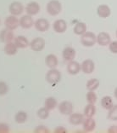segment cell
<instances>
[{"label": "cell", "instance_id": "cell-28", "mask_svg": "<svg viewBox=\"0 0 117 133\" xmlns=\"http://www.w3.org/2000/svg\"><path fill=\"white\" fill-rule=\"evenodd\" d=\"M87 89L88 90H92L94 91L95 90H97L99 86V80L97 79V78H92V79L88 80L87 82Z\"/></svg>", "mask_w": 117, "mask_h": 133}, {"label": "cell", "instance_id": "cell-2", "mask_svg": "<svg viewBox=\"0 0 117 133\" xmlns=\"http://www.w3.org/2000/svg\"><path fill=\"white\" fill-rule=\"evenodd\" d=\"M46 79L50 84L56 85L61 79L60 72L55 68H50V70L46 74Z\"/></svg>", "mask_w": 117, "mask_h": 133}, {"label": "cell", "instance_id": "cell-37", "mask_svg": "<svg viewBox=\"0 0 117 133\" xmlns=\"http://www.w3.org/2000/svg\"><path fill=\"white\" fill-rule=\"evenodd\" d=\"M109 133H117V125H112L111 127L108 130Z\"/></svg>", "mask_w": 117, "mask_h": 133}, {"label": "cell", "instance_id": "cell-10", "mask_svg": "<svg viewBox=\"0 0 117 133\" xmlns=\"http://www.w3.org/2000/svg\"><path fill=\"white\" fill-rule=\"evenodd\" d=\"M81 65H82V70L84 74H90L94 71L95 64H94V62L92 60L87 59Z\"/></svg>", "mask_w": 117, "mask_h": 133}, {"label": "cell", "instance_id": "cell-1", "mask_svg": "<svg viewBox=\"0 0 117 133\" xmlns=\"http://www.w3.org/2000/svg\"><path fill=\"white\" fill-rule=\"evenodd\" d=\"M97 42V36L92 32H86L81 37V43L86 47H92Z\"/></svg>", "mask_w": 117, "mask_h": 133}, {"label": "cell", "instance_id": "cell-36", "mask_svg": "<svg viewBox=\"0 0 117 133\" xmlns=\"http://www.w3.org/2000/svg\"><path fill=\"white\" fill-rule=\"evenodd\" d=\"M54 132L55 133H65V132H67V130L64 127H62V126H59V127L56 128L54 130Z\"/></svg>", "mask_w": 117, "mask_h": 133}, {"label": "cell", "instance_id": "cell-5", "mask_svg": "<svg viewBox=\"0 0 117 133\" xmlns=\"http://www.w3.org/2000/svg\"><path fill=\"white\" fill-rule=\"evenodd\" d=\"M13 39H14V34L13 32V30L5 28L0 32V40L2 42L9 43V42H11Z\"/></svg>", "mask_w": 117, "mask_h": 133}, {"label": "cell", "instance_id": "cell-15", "mask_svg": "<svg viewBox=\"0 0 117 133\" xmlns=\"http://www.w3.org/2000/svg\"><path fill=\"white\" fill-rule=\"evenodd\" d=\"M97 42L98 44L101 45V46H106V45H109L110 43V34L105 32H102L100 33H98V35L97 36Z\"/></svg>", "mask_w": 117, "mask_h": 133}, {"label": "cell", "instance_id": "cell-13", "mask_svg": "<svg viewBox=\"0 0 117 133\" xmlns=\"http://www.w3.org/2000/svg\"><path fill=\"white\" fill-rule=\"evenodd\" d=\"M53 30L58 32V33H63L66 31L67 29V23L65 21L62 20V19H59V20H57L53 22Z\"/></svg>", "mask_w": 117, "mask_h": 133}, {"label": "cell", "instance_id": "cell-6", "mask_svg": "<svg viewBox=\"0 0 117 133\" xmlns=\"http://www.w3.org/2000/svg\"><path fill=\"white\" fill-rule=\"evenodd\" d=\"M9 11L13 16H20L24 11V7L21 3L20 2H13L9 7Z\"/></svg>", "mask_w": 117, "mask_h": 133}, {"label": "cell", "instance_id": "cell-40", "mask_svg": "<svg viewBox=\"0 0 117 133\" xmlns=\"http://www.w3.org/2000/svg\"><path fill=\"white\" fill-rule=\"evenodd\" d=\"M0 23H1V20H0Z\"/></svg>", "mask_w": 117, "mask_h": 133}, {"label": "cell", "instance_id": "cell-20", "mask_svg": "<svg viewBox=\"0 0 117 133\" xmlns=\"http://www.w3.org/2000/svg\"><path fill=\"white\" fill-rule=\"evenodd\" d=\"M14 44L19 49H25L30 44L28 39L24 36H17L14 38Z\"/></svg>", "mask_w": 117, "mask_h": 133}, {"label": "cell", "instance_id": "cell-9", "mask_svg": "<svg viewBox=\"0 0 117 133\" xmlns=\"http://www.w3.org/2000/svg\"><path fill=\"white\" fill-rule=\"evenodd\" d=\"M20 26V21L15 17V16H8L5 20V26L6 28H9L10 30L16 29L18 26Z\"/></svg>", "mask_w": 117, "mask_h": 133}, {"label": "cell", "instance_id": "cell-17", "mask_svg": "<svg viewBox=\"0 0 117 133\" xmlns=\"http://www.w3.org/2000/svg\"><path fill=\"white\" fill-rule=\"evenodd\" d=\"M82 124H83L84 131L87 132L93 131L96 127V122H95V120L92 119V117H87V119H84Z\"/></svg>", "mask_w": 117, "mask_h": 133}, {"label": "cell", "instance_id": "cell-23", "mask_svg": "<svg viewBox=\"0 0 117 133\" xmlns=\"http://www.w3.org/2000/svg\"><path fill=\"white\" fill-rule=\"evenodd\" d=\"M74 32L76 35H81L84 34L87 32V26L84 22H78L76 24V26H74Z\"/></svg>", "mask_w": 117, "mask_h": 133}, {"label": "cell", "instance_id": "cell-35", "mask_svg": "<svg viewBox=\"0 0 117 133\" xmlns=\"http://www.w3.org/2000/svg\"><path fill=\"white\" fill-rule=\"evenodd\" d=\"M109 49L113 54H117V41L110 42L109 44Z\"/></svg>", "mask_w": 117, "mask_h": 133}, {"label": "cell", "instance_id": "cell-29", "mask_svg": "<svg viewBox=\"0 0 117 133\" xmlns=\"http://www.w3.org/2000/svg\"><path fill=\"white\" fill-rule=\"evenodd\" d=\"M49 111L48 109L47 108H40L38 111H37V115L38 118H40V119H46L49 116Z\"/></svg>", "mask_w": 117, "mask_h": 133}, {"label": "cell", "instance_id": "cell-27", "mask_svg": "<svg viewBox=\"0 0 117 133\" xmlns=\"http://www.w3.org/2000/svg\"><path fill=\"white\" fill-rule=\"evenodd\" d=\"M96 113V108L94 104L88 103L84 108V115L86 117H92L95 115Z\"/></svg>", "mask_w": 117, "mask_h": 133}, {"label": "cell", "instance_id": "cell-21", "mask_svg": "<svg viewBox=\"0 0 117 133\" xmlns=\"http://www.w3.org/2000/svg\"><path fill=\"white\" fill-rule=\"evenodd\" d=\"M45 62H46V65L49 68H55L58 66V58L53 54L48 55L46 56V59H45Z\"/></svg>", "mask_w": 117, "mask_h": 133}, {"label": "cell", "instance_id": "cell-30", "mask_svg": "<svg viewBox=\"0 0 117 133\" xmlns=\"http://www.w3.org/2000/svg\"><path fill=\"white\" fill-rule=\"evenodd\" d=\"M108 119L115 121L117 120V105H114L108 114Z\"/></svg>", "mask_w": 117, "mask_h": 133}, {"label": "cell", "instance_id": "cell-7", "mask_svg": "<svg viewBox=\"0 0 117 133\" xmlns=\"http://www.w3.org/2000/svg\"><path fill=\"white\" fill-rule=\"evenodd\" d=\"M34 26L36 29L39 32H46L49 28V22L47 19H43V18H40V19L37 20L34 23Z\"/></svg>", "mask_w": 117, "mask_h": 133}, {"label": "cell", "instance_id": "cell-8", "mask_svg": "<svg viewBox=\"0 0 117 133\" xmlns=\"http://www.w3.org/2000/svg\"><path fill=\"white\" fill-rule=\"evenodd\" d=\"M30 47L34 51H41L43 50L45 46V41L42 38H36L30 43Z\"/></svg>", "mask_w": 117, "mask_h": 133}, {"label": "cell", "instance_id": "cell-24", "mask_svg": "<svg viewBox=\"0 0 117 133\" xmlns=\"http://www.w3.org/2000/svg\"><path fill=\"white\" fill-rule=\"evenodd\" d=\"M101 106L104 108V109L110 110V108H111L114 106L112 98L110 97V96H104V97L102 98V100H101Z\"/></svg>", "mask_w": 117, "mask_h": 133}, {"label": "cell", "instance_id": "cell-33", "mask_svg": "<svg viewBox=\"0 0 117 133\" xmlns=\"http://www.w3.org/2000/svg\"><path fill=\"white\" fill-rule=\"evenodd\" d=\"M35 133H49V130L47 127H45L44 125H39L34 130Z\"/></svg>", "mask_w": 117, "mask_h": 133}, {"label": "cell", "instance_id": "cell-3", "mask_svg": "<svg viewBox=\"0 0 117 133\" xmlns=\"http://www.w3.org/2000/svg\"><path fill=\"white\" fill-rule=\"evenodd\" d=\"M62 6L60 2L58 0H51L47 4V12L50 16H57L61 12Z\"/></svg>", "mask_w": 117, "mask_h": 133}, {"label": "cell", "instance_id": "cell-34", "mask_svg": "<svg viewBox=\"0 0 117 133\" xmlns=\"http://www.w3.org/2000/svg\"><path fill=\"white\" fill-rule=\"evenodd\" d=\"M10 132V126L6 123H0V133Z\"/></svg>", "mask_w": 117, "mask_h": 133}, {"label": "cell", "instance_id": "cell-4", "mask_svg": "<svg viewBox=\"0 0 117 133\" xmlns=\"http://www.w3.org/2000/svg\"><path fill=\"white\" fill-rule=\"evenodd\" d=\"M73 105L71 102L64 101L59 103V111L63 115H70L73 112Z\"/></svg>", "mask_w": 117, "mask_h": 133}, {"label": "cell", "instance_id": "cell-19", "mask_svg": "<svg viewBox=\"0 0 117 133\" xmlns=\"http://www.w3.org/2000/svg\"><path fill=\"white\" fill-rule=\"evenodd\" d=\"M97 13L98 15V16L101 18H105L109 17L111 14V10H110V8L106 4H101L98 7L97 10Z\"/></svg>", "mask_w": 117, "mask_h": 133}, {"label": "cell", "instance_id": "cell-38", "mask_svg": "<svg viewBox=\"0 0 117 133\" xmlns=\"http://www.w3.org/2000/svg\"><path fill=\"white\" fill-rule=\"evenodd\" d=\"M114 95H115V97L117 99V88L115 89V91H114Z\"/></svg>", "mask_w": 117, "mask_h": 133}, {"label": "cell", "instance_id": "cell-32", "mask_svg": "<svg viewBox=\"0 0 117 133\" xmlns=\"http://www.w3.org/2000/svg\"><path fill=\"white\" fill-rule=\"evenodd\" d=\"M9 91V86L4 81H0V96H4Z\"/></svg>", "mask_w": 117, "mask_h": 133}, {"label": "cell", "instance_id": "cell-14", "mask_svg": "<svg viewBox=\"0 0 117 133\" xmlns=\"http://www.w3.org/2000/svg\"><path fill=\"white\" fill-rule=\"evenodd\" d=\"M82 69V65L76 61L69 62L67 65V72L71 75H76Z\"/></svg>", "mask_w": 117, "mask_h": 133}, {"label": "cell", "instance_id": "cell-18", "mask_svg": "<svg viewBox=\"0 0 117 133\" xmlns=\"http://www.w3.org/2000/svg\"><path fill=\"white\" fill-rule=\"evenodd\" d=\"M84 121V117L82 114H78V113H72L70 114V118H69V122L71 125H79L81 124H82Z\"/></svg>", "mask_w": 117, "mask_h": 133}, {"label": "cell", "instance_id": "cell-22", "mask_svg": "<svg viewBox=\"0 0 117 133\" xmlns=\"http://www.w3.org/2000/svg\"><path fill=\"white\" fill-rule=\"evenodd\" d=\"M18 47L16 46V44H14V42H9L6 43V45L4 47V52L9 56H14L17 53Z\"/></svg>", "mask_w": 117, "mask_h": 133}, {"label": "cell", "instance_id": "cell-25", "mask_svg": "<svg viewBox=\"0 0 117 133\" xmlns=\"http://www.w3.org/2000/svg\"><path fill=\"white\" fill-rule=\"evenodd\" d=\"M57 106V100L53 97V96H49L45 100L44 102V107L47 108L49 110H53Z\"/></svg>", "mask_w": 117, "mask_h": 133}, {"label": "cell", "instance_id": "cell-26", "mask_svg": "<svg viewBox=\"0 0 117 133\" xmlns=\"http://www.w3.org/2000/svg\"><path fill=\"white\" fill-rule=\"evenodd\" d=\"M14 120L18 124H23L27 120V114L25 111H19L14 116Z\"/></svg>", "mask_w": 117, "mask_h": 133}, {"label": "cell", "instance_id": "cell-11", "mask_svg": "<svg viewBox=\"0 0 117 133\" xmlns=\"http://www.w3.org/2000/svg\"><path fill=\"white\" fill-rule=\"evenodd\" d=\"M26 12L30 16H36L40 12V5L37 2H30L26 7Z\"/></svg>", "mask_w": 117, "mask_h": 133}, {"label": "cell", "instance_id": "cell-31", "mask_svg": "<svg viewBox=\"0 0 117 133\" xmlns=\"http://www.w3.org/2000/svg\"><path fill=\"white\" fill-rule=\"evenodd\" d=\"M86 99L88 103L94 104L97 102V95L92 90H89V92H88V94L86 96Z\"/></svg>", "mask_w": 117, "mask_h": 133}, {"label": "cell", "instance_id": "cell-16", "mask_svg": "<svg viewBox=\"0 0 117 133\" xmlns=\"http://www.w3.org/2000/svg\"><path fill=\"white\" fill-rule=\"evenodd\" d=\"M62 56L65 62H71L76 56V50L72 47H66L63 50Z\"/></svg>", "mask_w": 117, "mask_h": 133}, {"label": "cell", "instance_id": "cell-39", "mask_svg": "<svg viewBox=\"0 0 117 133\" xmlns=\"http://www.w3.org/2000/svg\"><path fill=\"white\" fill-rule=\"evenodd\" d=\"M116 37H117V31H116Z\"/></svg>", "mask_w": 117, "mask_h": 133}, {"label": "cell", "instance_id": "cell-12", "mask_svg": "<svg viewBox=\"0 0 117 133\" xmlns=\"http://www.w3.org/2000/svg\"><path fill=\"white\" fill-rule=\"evenodd\" d=\"M34 21L32 19V16L30 15H26V16H23L20 20V26L22 28L29 29L31 28L32 26L34 25Z\"/></svg>", "mask_w": 117, "mask_h": 133}]
</instances>
